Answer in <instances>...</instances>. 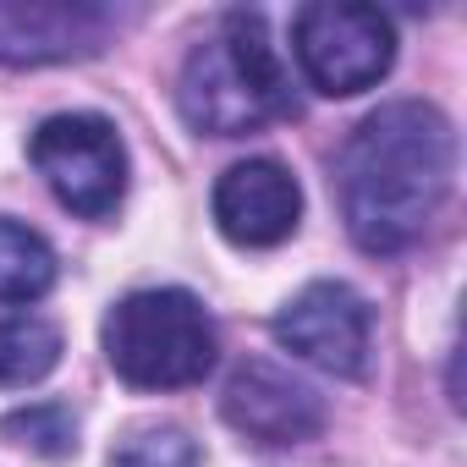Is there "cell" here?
Segmentation results:
<instances>
[{"label": "cell", "mask_w": 467, "mask_h": 467, "mask_svg": "<svg viewBox=\"0 0 467 467\" xmlns=\"http://www.w3.org/2000/svg\"><path fill=\"white\" fill-rule=\"evenodd\" d=\"M456 176V132L423 99L368 110L336 154V203L352 243L374 259L412 248Z\"/></svg>", "instance_id": "cell-1"}, {"label": "cell", "mask_w": 467, "mask_h": 467, "mask_svg": "<svg viewBox=\"0 0 467 467\" xmlns=\"http://www.w3.org/2000/svg\"><path fill=\"white\" fill-rule=\"evenodd\" d=\"M182 121L209 138H243L297 110L292 78L270 45V23L259 12H225L209 39L192 45L176 83Z\"/></svg>", "instance_id": "cell-2"}, {"label": "cell", "mask_w": 467, "mask_h": 467, "mask_svg": "<svg viewBox=\"0 0 467 467\" xmlns=\"http://www.w3.org/2000/svg\"><path fill=\"white\" fill-rule=\"evenodd\" d=\"M99 341H105V363L116 368V379H127L132 390H182V385H198L214 368V358H220L214 319L182 286L127 292L105 314Z\"/></svg>", "instance_id": "cell-3"}, {"label": "cell", "mask_w": 467, "mask_h": 467, "mask_svg": "<svg viewBox=\"0 0 467 467\" xmlns=\"http://www.w3.org/2000/svg\"><path fill=\"white\" fill-rule=\"evenodd\" d=\"M292 56L303 78L330 94H363L374 88L390 61H396V28L379 6H358V0H314L292 17Z\"/></svg>", "instance_id": "cell-4"}, {"label": "cell", "mask_w": 467, "mask_h": 467, "mask_svg": "<svg viewBox=\"0 0 467 467\" xmlns=\"http://www.w3.org/2000/svg\"><path fill=\"white\" fill-rule=\"evenodd\" d=\"M28 160L45 187L83 220H110L127 198V143L105 116L67 110L39 121V132L28 138Z\"/></svg>", "instance_id": "cell-5"}, {"label": "cell", "mask_w": 467, "mask_h": 467, "mask_svg": "<svg viewBox=\"0 0 467 467\" xmlns=\"http://www.w3.org/2000/svg\"><path fill=\"white\" fill-rule=\"evenodd\" d=\"M275 341L303 358L319 374L336 379H358L368 368V336H374V314L368 297L347 281H314L303 286L281 314H275Z\"/></svg>", "instance_id": "cell-6"}, {"label": "cell", "mask_w": 467, "mask_h": 467, "mask_svg": "<svg viewBox=\"0 0 467 467\" xmlns=\"http://www.w3.org/2000/svg\"><path fill=\"white\" fill-rule=\"evenodd\" d=\"M220 418L248 445L292 451V445H308L330 412L308 379H297L292 368H281L270 358H248V363H237V374L220 390Z\"/></svg>", "instance_id": "cell-7"}, {"label": "cell", "mask_w": 467, "mask_h": 467, "mask_svg": "<svg viewBox=\"0 0 467 467\" xmlns=\"http://www.w3.org/2000/svg\"><path fill=\"white\" fill-rule=\"evenodd\" d=\"M127 12L105 0H0V67H56L99 56Z\"/></svg>", "instance_id": "cell-8"}, {"label": "cell", "mask_w": 467, "mask_h": 467, "mask_svg": "<svg viewBox=\"0 0 467 467\" xmlns=\"http://www.w3.org/2000/svg\"><path fill=\"white\" fill-rule=\"evenodd\" d=\"M303 220V187L281 160H237L214 182V225L237 248H281Z\"/></svg>", "instance_id": "cell-9"}, {"label": "cell", "mask_w": 467, "mask_h": 467, "mask_svg": "<svg viewBox=\"0 0 467 467\" xmlns=\"http://www.w3.org/2000/svg\"><path fill=\"white\" fill-rule=\"evenodd\" d=\"M56 286V248L34 225L0 214V303H39Z\"/></svg>", "instance_id": "cell-10"}, {"label": "cell", "mask_w": 467, "mask_h": 467, "mask_svg": "<svg viewBox=\"0 0 467 467\" xmlns=\"http://www.w3.org/2000/svg\"><path fill=\"white\" fill-rule=\"evenodd\" d=\"M56 363H61V330L50 319H39V314L0 319V385L6 390L39 385Z\"/></svg>", "instance_id": "cell-11"}, {"label": "cell", "mask_w": 467, "mask_h": 467, "mask_svg": "<svg viewBox=\"0 0 467 467\" xmlns=\"http://www.w3.org/2000/svg\"><path fill=\"white\" fill-rule=\"evenodd\" d=\"M0 434L28 445V451H39V456H50V462L78 451V418L61 401H34L23 412H6V418H0Z\"/></svg>", "instance_id": "cell-12"}, {"label": "cell", "mask_w": 467, "mask_h": 467, "mask_svg": "<svg viewBox=\"0 0 467 467\" xmlns=\"http://www.w3.org/2000/svg\"><path fill=\"white\" fill-rule=\"evenodd\" d=\"M105 467H198V440L176 423H149V429H132Z\"/></svg>", "instance_id": "cell-13"}]
</instances>
